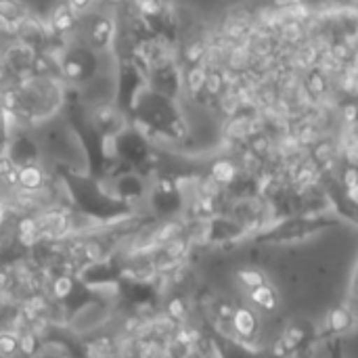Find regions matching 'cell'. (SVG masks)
Returning a JSON list of instances; mask_svg holds the SVG:
<instances>
[{
  "label": "cell",
  "instance_id": "6da1fadb",
  "mask_svg": "<svg viewBox=\"0 0 358 358\" xmlns=\"http://www.w3.org/2000/svg\"><path fill=\"white\" fill-rule=\"evenodd\" d=\"M59 178L65 187V193L71 206L94 224H120L136 218V208L120 201L103 180L90 176L88 172H78L69 166L57 168Z\"/></svg>",
  "mask_w": 358,
  "mask_h": 358
},
{
  "label": "cell",
  "instance_id": "7a4b0ae2",
  "mask_svg": "<svg viewBox=\"0 0 358 358\" xmlns=\"http://www.w3.org/2000/svg\"><path fill=\"white\" fill-rule=\"evenodd\" d=\"M346 220L334 208H319L313 212H298L275 222H266L258 231H254L248 239L256 243H273V245H287L300 243L310 237H317L329 229L344 224Z\"/></svg>",
  "mask_w": 358,
  "mask_h": 358
},
{
  "label": "cell",
  "instance_id": "3957f363",
  "mask_svg": "<svg viewBox=\"0 0 358 358\" xmlns=\"http://www.w3.org/2000/svg\"><path fill=\"white\" fill-rule=\"evenodd\" d=\"M132 115L136 117V128L153 132L168 141H185L187 124L174 99L164 96L149 86H143L136 94L132 107Z\"/></svg>",
  "mask_w": 358,
  "mask_h": 358
},
{
  "label": "cell",
  "instance_id": "277c9868",
  "mask_svg": "<svg viewBox=\"0 0 358 358\" xmlns=\"http://www.w3.org/2000/svg\"><path fill=\"white\" fill-rule=\"evenodd\" d=\"M109 147H111L113 162L120 166L132 168V170L147 166L153 155L151 143L147 141L145 132L138 128H132V126H126L115 136H111Z\"/></svg>",
  "mask_w": 358,
  "mask_h": 358
},
{
  "label": "cell",
  "instance_id": "5b68a950",
  "mask_svg": "<svg viewBox=\"0 0 358 358\" xmlns=\"http://www.w3.org/2000/svg\"><path fill=\"white\" fill-rule=\"evenodd\" d=\"M76 279L96 296L105 289L117 292L122 283V268L109 258H92L80 268Z\"/></svg>",
  "mask_w": 358,
  "mask_h": 358
},
{
  "label": "cell",
  "instance_id": "8992f818",
  "mask_svg": "<svg viewBox=\"0 0 358 358\" xmlns=\"http://www.w3.org/2000/svg\"><path fill=\"white\" fill-rule=\"evenodd\" d=\"M210 346L216 358H285L275 346L273 348H256L254 344L241 342L227 331H220L216 325L210 327Z\"/></svg>",
  "mask_w": 358,
  "mask_h": 358
},
{
  "label": "cell",
  "instance_id": "52a82bcc",
  "mask_svg": "<svg viewBox=\"0 0 358 358\" xmlns=\"http://www.w3.org/2000/svg\"><path fill=\"white\" fill-rule=\"evenodd\" d=\"M61 76L71 84H86L96 76L99 55L88 46H71L59 59Z\"/></svg>",
  "mask_w": 358,
  "mask_h": 358
},
{
  "label": "cell",
  "instance_id": "ba28073f",
  "mask_svg": "<svg viewBox=\"0 0 358 358\" xmlns=\"http://www.w3.org/2000/svg\"><path fill=\"white\" fill-rule=\"evenodd\" d=\"M107 185V189L124 203L136 208L138 201H147L149 195V182L147 178L132 168L126 170H111L109 176L103 180Z\"/></svg>",
  "mask_w": 358,
  "mask_h": 358
},
{
  "label": "cell",
  "instance_id": "9c48e42d",
  "mask_svg": "<svg viewBox=\"0 0 358 358\" xmlns=\"http://www.w3.org/2000/svg\"><path fill=\"white\" fill-rule=\"evenodd\" d=\"M317 342H321V338H319V331H317V327L313 323L294 321L283 329V334H281L275 348L285 358H296L304 355Z\"/></svg>",
  "mask_w": 358,
  "mask_h": 358
},
{
  "label": "cell",
  "instance_id": "30bf717a",
  "mask_svg": "<svg viewBox=\"0 0 358 358\" xmlns=\"http://www.w3.org/2000/svg\"><path fill=\"white\" fill-rule=\"evenodd\" d=\"M147 201L151 203V208L159 214V216H172L174 212H178L182 208V191L178 189V185L174 180H159L155 185H149V195Z\"/></svg>",
  "mask_w": 358,
  "mask_h": 358
},
{
  "label": "cell",
  "instance_id": "8fae6325",
  "mask_svg": "<svg viewBox=\"0 0 358 358\" xmlns=\"http://www.w3.org/2000/svg\"><path fill=\"white\" fill-rule=\"evenodd\" d=\"M248 237H250V231L237 218L214 216L206 224V239L210 243H237Z\"/></svg>",
  "mask_w": 358,
  "mask_h": 358
},
{
  "label": "cell",
  "instance_id": "7c38bea8",
  "mask_svg": "<svg viewBox=\"0 0 358 358\" xmlns=\"http://www.w3.org/2000/svg\"><path fill=\"white\" fill-rule=\"evenodd\" d=\"M357 325V315H355V308L348 306V304H338L334 306L327 317H325V327L323 331H319V338L321 340H334V338H346Z\"/></svg>",
  "mask_w": 358,
  "mask_h": 358
},
{
  "label": "cell",
  "instance_id": "4fadbf2b",
  "mask_svg": "<svg viewBox=\"0 0 358 358\" xmlns=\"http://www.w3.org/2000/svg\"><path fill=\"white\" fill-rule=\"evenodd\" d=\"M4 155H6V159L10 162V166H13L15 170L40 164V147H38L27 134L8 136Z\"/></svg>",
  "mask_w": 358,
  "mask_h": 358
},
{
  "label": "cell",
  "instance_id": "5bb4252c",
  "mask_svg": "<svg viewBox=\"0 0 358 358\" xmlns=\"http://www.w3.org/2000/svg\"><path fill=\"white\" fill-rule=\"evenodd\" d=\"M113 40H115V21L109 15H94L86 27V42H88L86 46L99 55L111 50Z\"/></svg>",
  "mask_w": 358,
  "mask_h": 358
},
{
  "label": "cell",
  "instance_id": "9a60e30c",
  "mask_svg": "<svg viewBox=\"0 0 358 358\" xmlns=\"http://www.w3.org/2000/svg\"><path fill=\"white\" fill-rule=\"evenodd\" d=\"M88 120L90 124L105 136V138H111L115 136L120 130L126 128V117H124V111L115 105H109V103H101V105H94L88 113Z\"/></svg>",
  "mask_w": 358,
  "mask_h": 358
},
{
  "label": "cell",
  "instance_id": "2e32d148",
  "mask_svg": "<svg viewBox=\"0 0 358 358\" xmlns=\"http://www.w3.org/2000/svg\"><path fill=\"white\" fill-rule=\"evenodd\" d=\"M229 325L233 329V338H237L241 342H248V344H252L256 340L258 329H260L256 310L248 308V306H233Z\"/></svg>",
  "mask_w": 358,
  "mask_h": 358
},
{
  "label": "cell",
  "instance_id": "e0dca14e",
  "mask_svg": "<svg viewBox=\"0 0 358 358\" xmlns=\"http://www.w3.org/2000/svg\"><path fill=\"white\" fill-rule=\"evenodd\" d=\"M248 300L260 313H275L279 308V292L268 281L248 289Z\"/></svg>",
  "mask_w": 358,
  "mask_h": 358
},
{
  "label": "cell",
  "instance_id": "ac0fdd59",
  "mask_svg": "<svg viewBox=\"0 0 358 358\" xmlns=\"http://www.w3.org/2000/svg\"><path fill=\"white\" fill-rule=\"evenodd\" d=\"M27 6L21 0H0V27H13L23 23Z\"/></svg>",
  "mask_w": 358,
  "mask_h": 358
},
{
  "label": "cell",
  "instance_id": "d6986e66",
  "mask_svg": "<svg viewBox=\"0 0 358 358\" xmlns=\"http://www.w3.org/2000/svg\"><path fill=\"white\" fill-rule=\"evenodd\" d=\"M44 180H46V176H44L40 164L17 170V187H21L23 191L36 193L44 187Z\"/></svg>",
  "mask_w": 358,
  "mask_h": 358
},
{
  "label": "cell",
  "instance_id": "ffe728a7",
  "mask_svg": "<svg viewBox=\"0 0 358 358\" xmlns=\"http://www.w3.org/2000/svg\"><path fill=\"white\" fill-rule=\"evenodd\" d=\"M25 352V340L13 331H0V358H19Z\"/></svg>",
  "mask_w": 358,
  "mask_h": 358
},
{
  "label": "cell",
  "instance_id": "44dd1931",
  "mask_svg": "<svg viewBox=\"0 0 358 358\" xmlns=\"http://www.w3.org/2000/svg\"><path fill=\"white\" fill-rule=\"evenodd\" d=\"M73 19H76V15H73V13L69 10V6L63 2V4H59V6L55 8V13H52V29H55L57 34L71 31Z\"/></svg>",
  "mask_w": 358,
  "mask_h": 358
},
{
  "label": "cell",
  "instance_id": "7402d4cb",
  "mask_svg": "<svg viewBox=\"0 0 358 358\" xmlns=\"http://www.w3.org/2000/svg\"><path fill=\"white\" fill-rule=\"evenodd\" d=\"M206 80H208V69L201 65V63H195L187 76V86L193 94H197L199 90L206 88Z\"/></svg>",
  "mask_w": 358,
  "mask_h": 358
},
{
  "label": "cell",
  "instance_id": "603a6c76",
  "mask_svg": "<svg viewBox=\"0 0 358 358\" xmlns=\"http://www.w3.org/2000/svg\"><path fill=\"white\" fill-rule=\"evenodd\" d=\"M237 279H239V283H241V287L248 292V289H252V287H256V285H260V283H266L268 279L264 277V273L262 271H258V268H241L239 273H237Z\"/></svg>",
  "mask_w": 358,
  "mask_h": 358
},
{
  "label": "cell",
  "instance_id": "cb8c5ba5",
  "mask_svg": "<svg viewBox=\"0 0 358 358\" xmlns=\"http://www.w3.org/2000/svg\"><path fill=\"white\" fill-rule=\"evenodd\" d=\"M235 174H237V170H235V166L231 164V162H216L214 164V168H212V176L218 180V182H231L233 178H235Z\"/></svg>",
  "mask_w": 358,
  "mask_h": 358
},
{
  "label": "cell",
  "instance_id": "d4e9b609",
  "mask_svg": "<svg viewBox=\"0 0 358 358\" xmlns=\"http://www.w3.org/2000/svg\"><path fill=\"white\" fill-rule=\"evenodd\" d=\"M327 358H348L342 338L327 340Z\"/></svg>",
  "mask_w": 358,
  "mask_h": 358
},
{
  "label": "cell",
  "instance_id": "484cf974",
  "mask_svg": "<svg viewBox=\"0 0 358 358\" xmlns=\"http://www.w3.org/2000/svg\"><path fill=\"white\" fill-rule=\"evenodd\" d=\"M92 2H94V0H65V4L69 6V10H71L73 15L86 13V10L92 6Z\"/></svg>",
  "mask_w": 358,
  "mask_h": 358
},
{
  "label": "cell",
  "instance_id": "4316f807",
  "mask_svg": "<svg viewBox=\"0 0 358 358\" xmlns=\"http://www.w3.org/2000/svg\"><path fill=\"white\" fill-rule=\"evenodd\" d=\"M277 6H281V8H285V6H294V4H298L300 0H273Z\"/></svg>",
  "mask_w": 358,
  "mask_h": 358
},
{
  "label": "cell",
  "instance_id": "83f0119b",
  "mask_svg": "<svg viewBox=\"0 0 358 358\" xmlns=\"http://www.w3.org/2000/svg\"><path fill=\"white\" fill-rule=\"evenodd\" d=\"M2 220H4V206H2V201H0V224H2Z\"/></svg>",
  "mask_w": 358,
  "mask_h": 358
},
{
  "label": "cell",
  "instance_id": "f1b7e54d",
  "mask_svg": "<svg viewBox=\"0 0 358 358\" xmlns=\"http://www.w3.org/2000/svg\"><path fill=\"white\" fill-rule=\"evenodd\" d=\"M107 2H109V4H122L124 0H107Z\"/></svg>",
  "mask_w": 358,
  "mask_h": 358
}]
</instances>
